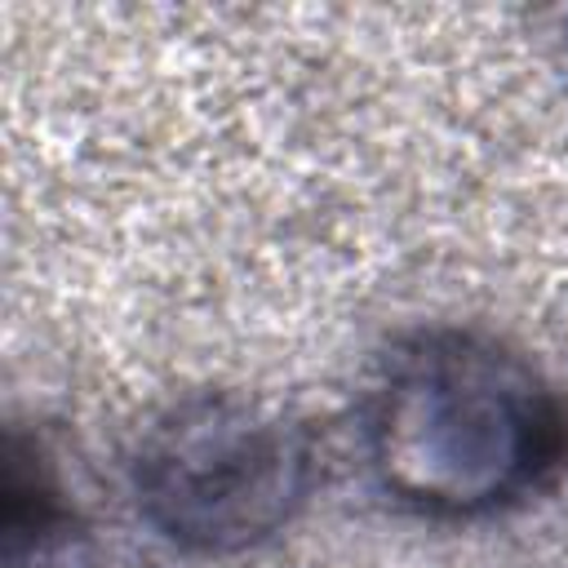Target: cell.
I'll return each mask as SVG.
<instances>
[{
	"label": "cell",
	"instance_id": "cell-1",
	"mask_svg": "<svg viewBox=\"0 0 568 568\" xmlns=\"http://www.w3.org/2000/svg\"><path fill=\"white\" fill-rule=\"evenodd\" d=\"M382 493L430 519H479L537 493L568 453V408L501 337L422 328L390 346L364 399Z\"/></svg>",
	"mask_w": 568,
	"mask_h": 568
},
{
	"label": "cell",
	"instance_id": "cell-2",
	"mask_svg": "<svg viewBox=\"0 0 568 568\" xmlns=\"http://www.w3.org/2000/svg\"><path fill=\"white\" fill-rule=\"evenodd\" d=\"M129 488L138 515L169 546L240 555L297 519L315 488V444L275 404L200 390L142 430Z\"/></svg>",
	"mask_w": 568,
	"mask_h": 568
},
{
	"label": "cell",
	"instance_id": "cell-3",
	"mask_svg": "<svg viewBox=\"0 0 568 568\" xmlns=\"http://www.w3.org/2000/svg\"><path fill=\"white\" fill-rule=\"evenodd\" d=\"M0 568H98L93 537L36 444L9 430Z\"/></svg>",
	"mask_w": 568,
	"mask_h": 568
}]
</instances>
